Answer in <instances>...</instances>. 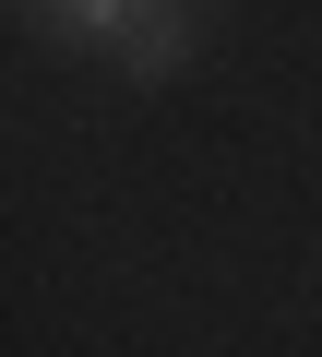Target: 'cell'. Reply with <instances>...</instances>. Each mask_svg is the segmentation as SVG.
<instances>
[{
  "mask_svg": "<svg viewBox=\"0 0 322 357\" xmlns=\"http://www.w3.org/2000/svg\"><path fill=\"white\" fill-rule=\"evenodd\" d=\"M143 13H155V0H48V24L60 36H96V48H131Z\"/></svg>",
  "mask_w": 322,
  "mask_h": 357,
  "instance_id": "6da1fadb",
  "label": "cell"
}]
</instances>
